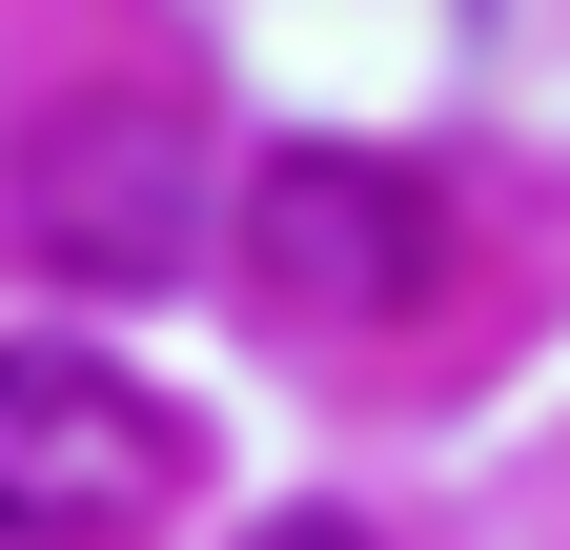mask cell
<instances>
[{
    "instance_id": "cell-1",
    "label": "cell",
    "mask_w": 570,
    "mask_h": 550,
    "mask_svg": "<svg viewBox=\"0 0 570 550\" xmlns=\"http://www.w3.org/2000/svg\"><path fill=\"white\" fill-rule=\"evenodd\" d=\"M245 265L306 326H407L449 286V184L387 144H285V164H245Z\"/></svg>"
},
{
    "instance_id": "cell-2",
    "label": "cell",
    "mask_w": 570,
    "mask_h": 550,
    "mask_svg": "<svg viewBox=\"0 0 570 550\" xmlns=\"http://www.w3.org/2000/svg\"><path fill=\"white\" fill-rule=\"evenodd\" d=\"M184 490V429L102 347H0V550H102Z\"/></svg>"
},
{
    "instance_id": "cell-3",
    "label": "cell",
    "mask_w": 570,
    "mask_h": 550,
    "mask_svg": "<svg viewBox=\"0 0 570 550\" xmlns=\"http://www.w3.org/2000/svg\"><path fill=\"white\" fill-rule=\"evenodd\" d=\"M21 245L61 265V286H164V265L204 245V144L164 102H61L21 144Z\"/></svg>"
},
{
    "instance_id": "cell-4",
    "label": "cell",
    "mask_w": 570,
    "mask_h": 550,
    "mask_svg": "<svg viewBox=\"0 0 570 550\" xmlns=\"http://www.w3.org/2000/svg\"><path fill=\"white\" fill-rule=\"evenodd\" d=\"M245 550H367V530H346V510H285V530H245Z\"/></svg>"
}]
</instances>
